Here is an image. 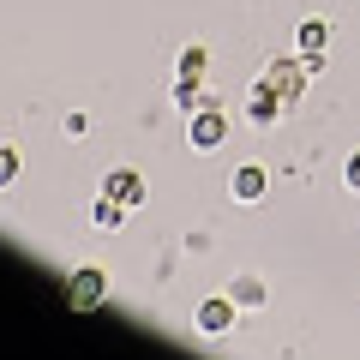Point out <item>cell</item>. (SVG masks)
<instances>
[{
  "label": "cell",
  "mask_w": 360,
  "mask_h": 360,
  "mask_svg": "<svg viewBox=\"0 0 360 360\" xmlns=\"http://www.w3.org/2000/svg\"><path fill=\"white\" fill-rule=\"evenodd\" d=\"M60 295H66V312H103V300H108V276L96 264H78L72 276L60 283Z\"/></svg>",
  "instance_id": "obj_1"
},
{
  "label": "cell",
  "mask_w": 360,
  "mask_h": 360,
  "mask_svg": "<svg viewBox=\"0 0 360 360\" xmlns=\"http://www.w3.org/2000/svg\"><path fill=\"white\" fill-rule=\"evenodd\" d=\"M258 78H270V84L283 90V103H300L307 84H312V66H307V54H283V60H270Z\"/></svg>",
  "instance_id": "obj_2"
},
{
  "label": "cell",
  "mask_w": 360,
  "mask_h": 360,
  "mask_svg": "<svg viewBox=\"0 0 360 360\" xmlns=\"http://www.w3.org/2000/svg\"><path fill=\"white\" fill-rule=\"evenodd\" d=\"M234 319H240L234 295H210V300H198V312H193L198 336H229V330H234Z\"/></svg>",
  "instance_id": "obj_3"
},
{
  "label": "cell",
  "mask_w": 360,
  "mask_h": 360,
  "mask_svg": "<svg viewBox=\"0 0 360 360\" xmlns=\"http://www.w3.org/2000/svg\"><path fill=\"white\" fill-rule=\"evenodd\" d=\"M283 90L270 84V78H258L252 84V96H246V120H252V127H276V120H283Z\"/></svg>",
  "instance_id": "obj_4"
},
{
  "label": "cell",
  "mask_w": 360,
  "mask_h": 360,
  "mask_svg": "<svg viewBox=\"0 0 360 360\" xmlns=\"http://www.w3.org/2000/svg\"><path fill=\"white\" fill-rule=\"evenodd\" d=\"M186 139H193V150H217V144L229 139V115H222L217 103H210V108H198V115H193V127H186Z\"/></svg>",
  "instance_id": "obj_5"
},
{
  "label": "cell",
  "mask_w": 360,
  "mask_h": 360,
  "mask_svg": "<svg viewBox=\"0 0 360 360\" xmlns=\"http://www.w3.org/2000/svg\"><path fill=\"white\" fill-rule=\"evenodd\" d=\"M103 193L120 198L127 210H139V205H144V180H139V168H108V174H103Z\"/></svg>",
  "instance_id": "obj_6"
},
{
  "label": "cell",
  "mask_w": 360,
  "mask_h": 360,
  "mask_svg": "<svg viewBox=\"0 0 360 360\" xmlns=\"http://www.w3.org/2000/svg\"><path fill=\"white\" fill-rule=\"evenodd\" d=\"M264 186H270V168L264 162H240V168H234V180H229V193L240 198V205H258Z\"/></svg>",
  "instance_id": "obj_7"
},
{
  "label": "cell",
  "mask_w": 360,
  "mask_h": 360,
  "mask_svg": "<svg viewBox=\"0 0 360 360\" xmlns=\"http://www.w3.org/2000/svg\"><path fill=\"white\" fill-rule=\"evenodd\" d=\"M205 84H210V78H180V84H174V108H180V115H198V108L217 103Z\"/></svg>",
  "instance_id": "obj_8"
},
{
  "label": "cell",
  "mask_w": 360,
  "mask_h": 360,
  "mask_svg": "<svg viewBox=\"0 0 360 360\" xmlns=\"http://www.w3.org/2000/svg\"><path fill=\"white\" fill-rule=\"evenodd\" d=\"M90 222H96V229H103V234H120V229H127V205H120V198H96V205H90Z\"/></svg>",
  "instance_id": "obj_9"
},
{
  "label": "cell",
  "mask_w": 360,
  "mask_h": 360,
  "mask_svg": "<svg viewBox=\"0 0 360 360\" xmlns=\"http://www.w3.org/2000/svg\"><path fill=\"white\" fill-rule=\"evenodd\" d=\"M229 295H234V307H240V312H258L270 300V288H264V276H234Z\"/></svg>",
  "instance_id": "obj_10"
},
{
  "label": "cell",
  "mask_w": 360,
  "mask_h": 360,
  "mask_svg": "<svg viewBox=\"0 0 360 360\" xmlns=\"http://www.w3.org/2000/svg\"><path fill=\"white\" fill-rule=\"evenodd\" d=\"M324 42H330V25H324V18H300L295 25V49L300 54H324Z\"/></svg>",
  "instance_id": "obj_11"
},
{
  "label": "cell",
  "mask_w": 360,
  "mask_h": 360,
  "mask_svg": "<svg viewBox=\"0 0 360 360\" xmlns=\"http://www.w3.org/2000/svg\"><path fill=\"white\" fill-rule=\"evenodd\" d=\"M174 72H180V78H210V49H205V42H186Z\"/></svg>",
  "instance_id": "obj_12"
},
{
  "label": "cell",
  "mask_w": 360,
  "mask_h": 360,
  "mask_svg": "<svg viewBox=\"0 0 360 360\" xmlns=\"http://www.w3.org/2000/svg\"><path fill=\"white\" fill-rule=\"evenodd\" d=\"M18 168H25V150H18V144H0V193L18 180Z\"/></svg>",
  "instance_id": "obj_13"
},
{
  "label": "cell",
  "mask_w": 360,
  "mask_h": 360,
  "mask_svg": "<svg viewBox=\"0 0 360 360\" xmlns=\"http://www.w3.org/2000/svg\"><path fill=\"white\" fill-rule=\"evenodd\" d=\"M342 180H348V193H360V150L342 162Z\"/></svg>",
  "instance_id": "obj_14"
},
{
  "label": "cell",
  "mask_w": 360,
  "mask_h": 360,
  "mask_svg": "<svg viewBox=\"0 0 360 360\" xmlns=\"http://www.w3.org/2000/svg\"><path fill=\"white\" fill-rule=\"evenodd\" d=\"M90 132V115H66V139H84Z\"/></svg>",
  "instance_id": "obj_15"
}]
</instances>
